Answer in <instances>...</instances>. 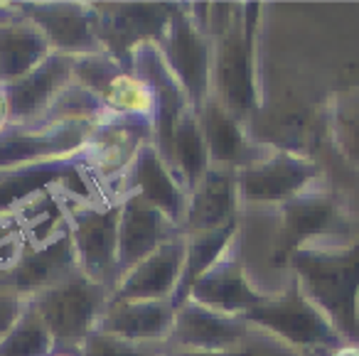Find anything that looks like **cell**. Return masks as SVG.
<instances>
[{
    "mask_svg": "<svg viewBox=\"0 0 359 356\" xmlns=\"http://www.w3.org/2000/svg\"><path fill=\"white\" fill-rule=\"evenodd\" d=\"M259 3H207L202 13L212 40V96L246 125L259 111Z\"/></svg>",
    "mask_w": 359,
    "mask_h": 356,
    "instance_id": "1",
    "label": "cell"
},
{
    "mask_svg": "<svg viewBox=\"0 0 359 356\" xmlns=\"http://www.w3.org/2000/svg\"><path fill=\"white\" fill-rule=\"evenodd\" d=\"M293 280L347 344H359V236L315 243L288 258Z\"/></svg>",
    "mask_w": 359,
    "mask_h": 356,
    "instance_id": "2",
    "label": "cell"
},
{
    "mask_svg": "<svg viewBox=\"0 0 359 356\" xmlns=\"http://www.w3.org/2000/svg\"><path fill=\"white\" fill-rule=\"evenodd\" d=\"M349 217L342 199L327 187L315 184L290 202L276 207V238L271 263L285 268L295 251L315 243H344L349 238Z\"/></svg>",
    "mask_w": 359,
    "mask_h": 356,
    "instance_id": "3",
    "label": "cell"
},
{
    "mask_svg": "<svg viewBox=\"0 0 359 356\" xmlns=\"http://www.w3.org/2000/svg\"><path fill=\"white\" fill-rule=\"evenodd\" d=\"M118 214L121 197L79 199L65 212L79 271L109 292L118 282Z\"/></svg>",
    "mask_w": 359,
    "mask_h": 356,
    "instance_id": "4",
    "label": "cell"
},
{
    "mask_svg": "<svg viewBox=\"0 0 359 356\" xmlns=\"http://www.w3.org/2000/svg\"><path fill=\"white\" fill-rule=\"evenodd\" d=\"M109 297L111 292L101 282L74 271L57 285L32 297L30 305L47 324L55 346H81L99 324Z\"/></svg>",
    "mask_w": 359,
    "mask_h": 356,
    "instance_id": "5",
    "label": "cell"
},
{
    "mask_svg": "<svg viewBox=\"0 0 359 356\" xmlns=\"http://www.w3.org/2000/svg\"><path fill=\"white\" fill-rule=\"evenodd\" d=\"M244 320L276 334L295 349L332 351L344 344L327 317L308 300L295 280H290L283 292L271 295L264 305L246 312Z\"/></svg>",
    "mask_w": 359,
    "mask_h": 356,
    "instance_id": "6",
    "label": "cell"
},
{
    "mask_svg": "<svg viewBox=\"0 0 359 356\" xmlns=\"http://www.w3.org/2000/svg\"><path fill=\"white\" fill-rule=\"evenodd\" d=\"M323 179V170L313 158L290 148L266 150L264 158L239 170L241 204L280 207Z\"/></svg>",
    "mask_w": 359,
    "mask_h": 356,
    "instance_id": "7",
    "label": "cell"
},
{
    "mask_svg": "<svg viewBox=\"0 0 359 356\" xmlns=\"http://www.w3.org/2000/svg\"><path fill=\"white\" fill-rule=\"evenodd\" d=\"M96 123L45 118L40 123H8L0 128V170L74 158L84 150Z\"/></svg>",
    "mask_w": 359,
    "mask_h": 356,
    "instance_id": "8",
    "label": "cell"
},
{
    "mask_svg": "<svg viewBox=\"0 0 359 356\" xmlns=\"http://www.w3.org/2000/svg\"><path fill=\"white\" fill-rule=\"evenodd\" d=\"M158 47L165 64L185 89L192 111L200 114L202 104L212 94V40L195 20L190 6L177 3Z\"/></svg>",
    "mask_w": 359,
    "mask_h": 356,
    "instance_id": "9",
    "label": "cell"
},
{
    "mask_svg": "<svg viewBox=\"0 0 359 356\" xmlns=\"http://www.w3.org/2000/svg\"><path fill=\"white\" fill-rule=\"evenodd\" d=\"M177 3H96L101 50L133 67L140 45H160Z\"/></svg>",
    "mask_w": 359,
    "mask_h": 356,
    "instance_id": "10",
    "label": "cell"
},
{
    "mask_svg": "<svg viewBox=\"0 0 359 356\" xmlns=\"http://www.w3.org/2000/svg\"><path fill=\"white\" fill-rule=\"evenodd\" d=\"M74 84L96 96L109 116H133L153 123V94L133 67L121 64L106 52L79 57L74 62Z\"/></svg>",
    "mask_w": 359,
    "mask_h": 356,
    "instance_id": "11",
    "label": "cell"
},
{
    "mask_svg": "<svg viewBox=\"0 0 359 356\" xmlns=\"http://www.w3.org/2000/svg\"><path fill=\"white\" fill-rule=\"evenodd\" d=\"M18 15L35 25L52 52L67 57H86L101 50L96 3L47 0V3H13Z\"/></svg>",
    "mask_w": 359,
    "mask_h": 356,
    "instance_id": "12",
    "label": "cell"
},
{
    "mask_svg": "<svg viewBox=\"0 0 359 356\" xmlns=\"http://www.w3.org/2000/svg\"><path fill=\"white\" fill-rule=\"evenodd\" d=\"M148 143H153V123L133 116H106L94 125L81 160L89 179L96 182H123L133 160Z\"/></svg>",
    "mask_w": 359,
    "mask_h": 356,
    "instance_id": "13",
    "label": "cell"
},
{
    "mask_svg": "<svg viewBox=\"0 0 359 356\" xmlns=\"http://www.w3.org/2000/svg\"><path fill=\"white\" fill-rule=\"evenodd\" d=\"M133 71L153 94V148L168 163L175 125L187 111H192L190 99L165 64L158 45H140L133 52Z\"/></svg>",
    "mask_w": 359,
    "mask_h": 356,
    "instance_id": "14",
    "label": "cell"
},
{
    "mask_svg": "<svg viewBox=\"0 0 359 356\" xmlns=\"http://www.w3.org/2000/svg\"><path fill=\"white\" fill-rule=\"evenodd\" d=\"M74 57L50 52L40 67L25 74L22 79L0 84L11 109V123H40L55 101L62 96L67 86L74 81Z\"/></svg>",
    "mask_w": 359,
    "mask_h": 356,
    "instance_id": "15",
    "label": "cell"
},
{
    "mask_svg": "<svg viewBox=\"0 0 359 356\" xmlns=\"http://www.w3.org/2000/svg\"><path fill=\"white\" fill-rule=\"evenodd\" d=\"M74 271H79L76 263L74 243H72L69 228L60 226L55 233H50L47 238H42L35 246H25V251L20 253V258L15 261V266L3 275L8 278L13 287L22 295V300L30 302L32 297H37L40 292H45L47 287L57 285L60 280H65L67 275H72Z\"/></svg>",
    "mask_w": 359,
    "mask_h": 356,
    "instance_id": "16",
    "label": "cell"
},
{
    "mask_svg": "<svg viewBox=\"0 0 359 356\" xmlns=\"http://www.w3.org/2000/svg\"><path fill=\"white\" fill-rule=\"evenodd\" d=\"M249 327L244 315H226L187 300L175 307V324L165 344L200 351H236L249 334Z\"/></svg>",
    "mask_w": 359,
    "mask_h": 356,
    "instance_id": "17",
    "label": "cell"
},
{
    "mask_svg": "<svg viewBox=\"0 0 359 356\" xmlns=\"http://www.w3.org/2000/svg\"><path fill=\"white\" fill-rule=\"evenodd\" d=\"M180 236V228L150 207L138 194H121V214H118V280L138 266L143 258L158 251L170 238Z\"/></svg>",
    "mask_w": 359,
    "mask_h": 356,
    "instance_id": "18",
    "label": "cell"
},
{
    "mask_svg": "<svg viewBox=\"0 0 359 356\" xmlns=\"http://www.w3.org/2000/svg\"><path fill=\"white\" fill-rule=\"evenodd\" d=\"M239 170L212 165L187 197V212L180 233L190 236V233L222 228L226 224L239 221Z\"/></svg>",
    "mask_w": 359,
    "mask_h": 356,
    "instance_id": "19",
    "label": "cell"
},
{
    "mask_svg": "<svg viewBox=\"0 0 359 356\" xmlns=\"http://www.w3.org/2000/svg\"><path fill=\"white\" fill-rule=\"evenodd\" d=\"M271 295L256 290L254 282L246 275V266L241 261L236 246H231L190 292V300L200 302L212 310L226 312V315H246L254 307L264 305Z\"/></svg>",
    "mask_w": 359,
    "mask_h": 356,
    "instance_id": "20",
    "label": "cell"
},
{
    "mask_svg": "<svg viewBox=\"0 0 359 356\" xmlns=\"http://www.w3.org/2000/svg\"><path fill=\"white\" fill-rule=\"evenodd\" d=\"M121 194H138L140 199L163 212L175 226H182V219L187 212V189L180 182L168 163L160 158V153L148 143L133 160L130 170L123 177V192Z\"/></svg>",
    "mask_w": 359,
    "mask_h": 356,
    "instance_id": "21",
    "label": "cell"
},
{
    "mask_svg": "<svg viewBox=\"0 0 359 356\" xmlns=\"http://www.w3.org/2000/svg\"><path fill=\"white\" fill-rule=\"evenodd\" d=\"M185 263V236L170 238L148 258L133 266L118 282L109 300H172Z\"/></svg>",
    "mask_w": 359,
    "mask_h": 356,
    "instance_id": "22",
    "label": "cell"
},
{
    "mask_svg": "<svg viewBox=\"0 0 359 356\" xmlns=\"http://www.w3.org/2000/svg\"><path fill=\"white\" fill-rule=\"evenodd\" d=\"M86 182L84 160L81 153L74 158L50 160L40 165H25V167H6L0 170V217L15 214L20 207L30 204L32 199L42 197L52 187L62 182Z\"/></svg>",
    "mask_w": 359,
    "mask_h": 356,
    "instance_id": "23",
    "label": "cell"
},
{
    "mask_svg": "<svg viewBox=\"0 0 359 356\" xmlns=\"http://www.w3.org/2000/svg\"><path fill=\"white\" fill-rule=\"evenodd\" d=\"M175 324L168 300H109L96 329L140 344H165Z\"/></svg>",
    "mask_w": 359,
    "mask_h": 356,
    "instance_id": "24",
    "label": "cell"
},
{
    "mask_svg": "<svg viewBox=\"0 0 359 356\" xmlns=\"http://www.w3.org/2000/svg\"><path fill=\"white\" fill-rule=\"evenodd\" d=\"M197 118H200V128L205 135L207 150H210L212 165L241 170L266 155L264 150H259L251 143L246 123L231 116L212 94L202 104Z\"/></svg>",
    "mask_w": 359,
    "mask_h": 356,
    "instance_id": "25",
    "label": "cell"
},
{
    "mask_svg": "<svg viewBox=\"0 0 359 356\" xmlns=\"http://www.w3.org/2000/svg\"><path fill=\"white\" fill-rule=\"evenodd\" d=\"M50 45L35 25L18 15L0 25V84L22 79L50 57Z\"/></svg>",
    "mask_w": 359,
    "mask_h": 356,
    "instance_id": "26",
    "label": "cell"
},
{
    "mask_svg": "<svg viewBox=\"0 0 359 356\" xmlns=\"http://www.w3.org/2000/svg\"><path fill=\"white\" fill-rule=\"evenodd\" d=\"M236 236H239V221L226 224L222 228H212V231L185 236V263H182V273H180L175 295L170 300L172 307H180L182 302L190 300L195 282L234 246Z\"/></svg>",
    "mask_w": 359,
    "mask_h": 356,
    "instance_id": "27",
    "label": "cell"
},
{
    "mask_svg": "<svg viewBox=\"0 0 359 356\" xmlns=\"http://www.w3.org/2000/svg\"><path fill=\"white\" fill-rule=\"evenodd\" d=\"M168 165L180 177V182L185 184L187 194L200 184V179L205 177L207 170L212 167L210 150H207L205 135H202V128H200V118H197L195 111H187V114L180 118V123L175 125Z\"/></svg>",
    "mask_w": 359,
    "mask_h": 356,
    "instance_id": "28",
    "label": "cell"
},
{
    "mask_svg": "<svg viewBox=\"0 0 359 356\" xmlns=\"http://www.w3.org/2000/svg\"><path fill=\"white\" fill-rule=\"evenodd\" d=\"M327 130L334 150L349 165L359 167V86L339 89L330 96Z\"/></svg>",
    "mask_w": 359,
    "mask_h": 356,
    "instance_id": "29",
    "label": "cell"
},
{
    "mask_svg": "<svg viewBox=\"0 0 359 356\" xmlns=\"http://www.w3.org/2000/svg\"><path fill=\"white\" fill-rule=\"evenodd\" d=\"M52 349H55V339L50 329L35 312V307L27 302L22 317L0 339V356H50Z\"/></svg>",
    "mask_w": 359,
    "mask_h": 356,
    "instance_id": "30",
    "label": "cell"
},
{
    "mask_svg": "<svg viewBox=\"0 0 359 356\" xmlns=\"http://www.w3.org/2000/svg\"><path fill=\"white\" fill-rule=\"evenodd\" d=\"M165 344H140L94 329L81 344V356H160Z\"/></svg>",
    "mask_w": 359,
    "mask_h": 356,
    "instance_id": "31",
    "label": "cell"
},
{
    "mask_svg": "<svg viewBox=\"0 0 359 356\" xmlns=\"http://www.w3.org/2000/svg\"><path fill=\"white\" fill-rule=\"evenodd\" d=\"M22 251H25V241H22V228L15 221V214L0 217V275L15 266Z\"/></svg>",
    "mask_w": 359,
    "mask_h": 356,
    "instance_id": "32",
    "label": "cell"
},
{
    "mask_svg": "<svg viewBox=\"0 0 359 356\" xmlns=\"http://www.w3.org/2000/svg\"><path fill=\"white\" fill-rule=\"evenodd\" d=\"M25 307H27V300H22V295L8 282L6 275H0V339H3V336L13 329V324L20 320Z\"/></svg>",
    "mask_w": 359,
    "mask_h": 356,
    "instance_id": "33",
    "label": "cell"
},
{
    "mask_svg": "<svg viewBox=\"0 0 359 356\" xmlns=\"http://www.w3.org/2000/svg\"><path fill=\"white\" fill-rule=\"evenodd\" d=\"M160 356H251L249 351H200V349H180V346H163Z\"/></svg>",
    "mask_w": 359,
    "mask_h": 356,
    "instance_id": "34",
    "label": "cell"
},
{
    "mask_svg": "<svg viewBox=\"0 0 359 356\" xmlns=\"http://www.w3.org/2000/svg\"><path fill=\"white\" fill-rule=\"evenodd\" d=\"M325 356H359V344H347L344 341L342 346H337V349L332 351H323Z\"/></svg>",
    "mask_w": 359,
    "mask_h": 356,
    "instance_id": "35",
    "label": "cell"
},
{
    "mask_svg": "<svg viewBox=\"0 0 359 356\" xmlns=\"http://www.w3.org/2000/svg\"><path fill=\"white\" fill-rule=\"evenodd\" d=\"M18 18V11L13 3H0V25H6V22L15 20Z\"/></svg>",
    "mask_w": 359,
    "mask_h": 356,
    "instance_id": "36",
    "label": "cell"
},
{
    "mask_svg": "<svg viewBox=\"0 0 359 356\" xmlns=\"http://www.w3.org/2000/svg\"><path fill=\"white\" fill-rule=\"evenodd\" d=\"M11 123V109H8L6 94H3V86H0V128H6Z\"/></svg>",
    "mask_w": 359,
    "mask_h": 356,
    "instance_id": "37",
    "label": "cell"
},
{
    "mask_svg": "<svg viewBox=\"0 0 359 356\" xmlns=\"http://www.w3.org/2000/svg\"><path fill=\"white\" fill-rule=\"evenodd\" d=\"M50 356H81V346H55Z\"/></svg>",
    "mask_w": 359,
    "mask_h": 356,
    "instance_id": "38",
    "label": "cell"
}]
</instances>
